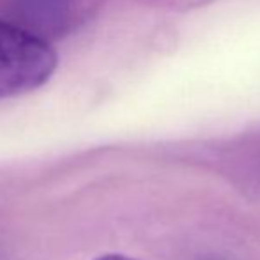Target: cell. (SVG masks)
<instances>
[{"mask_svg":"<svg viewBox=\"0 0 260 260\" xmlns=\"http://www.w3.org/2000/svg\"><path fill=\"white\" fill-rule=\"evenodd\" d=\"M57 62L50 43L0 18V100L43 87L52 78Z\"/></svg>","mask_w":260,"mask_h":260,"instance_id":"obj_1","label":"cell"},{"mask_svg":"<svg viewBox=\"0 0 260 260\" xmlns=\"http://www.w3.org/2000/svg\"><path fill=\"white\" fill-rule=\"evenodd\" d=\"M96 260H135L131 257H126V255H117V253H112V255H105V257H100Z\"/></svg>","mask_w":260,"mask_h":260,"instance_id":"obj_2","label":"cell"}]
</instances>
